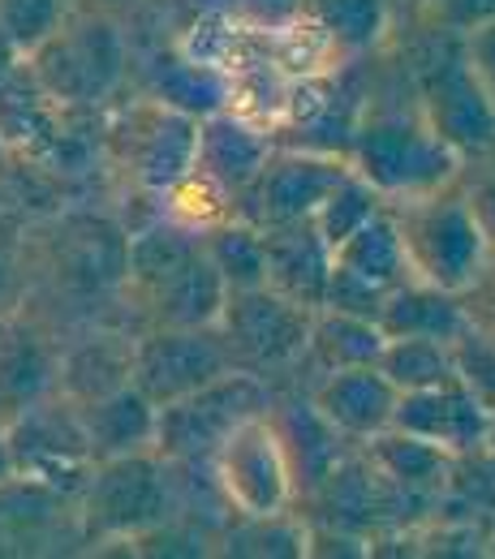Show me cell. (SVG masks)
Returning <instances> with one entry per match:
<instances>
[{
	"label": "cell",
	"instance_id": "15",
	"mask_svg": "<svg viewBox=\"0 0 495 559\" xmlns=\"http://www.w3.org/2000/svg\"><path fill=\"white\" fill-rule=\"evenodd\" d=\"M66 336L31 306L0 319V418L57 392Z\"/></svg>",
	"mask_w": 495,
	"mask_h": 559
},
{
	"label": "cell",
	"instance_id": "12",
	"mask_svg": "<svg viewBox=\"0 0 495 559\" xmlns=\"http://www.w3.org/2000/svg\"><path fill=\"white\" fill-rule=\"evenodd\" d=\"M276 388L255 370H228L215 383L160 405V435L155 452L168 461H212V452L246 418L272 409Z\"/></svg>",
	"mask_w": 495,
	"mask_h": 559
},
{
	"label": "cell",
	"instance_id": "41",
	"mask_svg": "<svg viewBox=\"0 0 495 559\" xmlns=\"http://www.w3.org/2000/svg\"><path fill=\"white\" fill-rule=\"evenodd\" d=\"M492 448H495V421H492Z\"/></svg>",
	"mask_w": 495,
	"mask_h": 559
},
{
	"label": "cell",
	"instance_id": "35",
	"mask_svg": "<svg viewBox=\"0 0 495 559\" xmlns=\"http://www.w3.org/2000/svg\"><path fill=\"white\" fill-rule=\"evenodd\" d=\"M465 52H470V66L479 70V78L487 82L495 99V17H483L474 31H465Z\"/></svg>",
	"mask_w": 495,
	"mask_h": 559
},
{
	"label": "cell",
	"instance_id": "32",
	"mask_svg": "<svg viewBox=\"0 0 495 559\" xmlns=\"http://www.w3.org/2000/svg\"><path fill=\"white\" fill-rule=\"evenodd\" d=\"M448 345H452L457 379H461L465 388H474V392L495 409V336L483 328V323L470 319Z\"/></svg>",
	"mask_w": 495,
	"mask_h": 559
},
{
	"label": "cell",
	"instance_id": "9",
	"mask_svg": "<svg viewBox=\"0 0 495 559\" xmlns=\"http://www.w3.org/2000/svg\"><path fill=\"white\" fill-rule=\"evenodd\" d=\"M215 490L233 516H276L297 503V474L272 409L246 418L212 452Z\"/></svg>",
	"mask_w": 495,
	"mask_h": 559
},
{
	"label": "cell",
	"instance_id": "23",
	"mask_svg": "<svg viewBox=\"0 0 495 559\" xmlns=\"http://www.w3.org/2000/svg\"><path fill=\"white\" fill-rule=\"evenodd\" d=\"M332 267L337 272H350L362 284L379 288V293H392L401 284L414 280L410 267V250H405V237H401V224L392 215V203L370 215L357 233H350L337 250H332Z\"/></svg>",
	"mask_w": 495,
	"mask_h": 559
},
{
	"label": "cell",
	"instance_id": "31",
	"mask_svg": "<svg viewBox=\"0 0 495 559\" xmlns=\"http://www.w3.org/2000/svg\"><path fill=\"white\" fill-rule=\"evenodd\" d=\"M73 0H0V35L26 57L39 39L57 31Z\"/></svg>",
	"mask_w": 495,
	"mask_h": 559
},
{
	"label": "cell",
	"instance_id": "40",
	"mask_svg": "<svg viewBox=\"0 0 495 559\" xmlns=\"http://www.w3.org/2000/svg\"><path fill=\"white\" fill-rule=\"evenodd\" d=\"M99 4H113V9H126L130 0H99Z\"/></svg>",
	"mask_w": 495,
	"mask_h": 559
},
{
	"label": "cell",
	"instance_id": "18",
	"mask_svg": "<svg viewBox=\"0 0 495 559\" xmlns=\"http://www.w3.org/2000/svg\"><path fill=\"white\" fill-rule=\"evenodd\" d=\"M272 151H276V134L268 126H259L255 117H246L237 108H220L199 121L195 173H203L212 186H220L237 203L255 186V177L263 173Z\"/></svg>",
	"mask_w": 495,
	"mask_h": 559
},
{
	"label": "cell",
	"instance_id": "22",
	"mask_svg": "<svg viewBox=\"0 0 495 559\" xmlns=\"http://www.w3.org/2000/svg\"><path fill=\"white\" fill-rule=\"evenodd\" d=\"M78 414H82V426H86V439H91L95 461L130 456V452L155 448V435H160V405L142 392L139 383H126V388H117V392L104 396V401L78 405Z\"/></svg>",
	"mask_w": 495,
	"mask_h": 559
},
{
	"label": "cell",
	"instance_id": "5",
	"mask_svg": "<svg viewBox=\"0 0 495 559\" xmlns=\"http://www.w3.org/2000/svg\"><path fill=\"white\" fill-rule=\"evenodd\" d=\"M350 159H354V173H362L388 203L457 186L470 168L461 159V151L426 121L419 95H410V99H370L366 95Z\"/></svg>",
	"mask_w": 495,
	"mask_h": 559
},
{
	"label": "cell",
	"instance_id": "14",
	"mask_svg": "<svg viewBox=\"0 0 495 559\" xmlns=\"http://www.w3.org/2000/svg\"><path fill=\"white\" fill-rule=\"evenodd\" d=\"M228 370H237V361H233V349H228L220 323L212 328H142L139 332L134 383L155 405H173V401L215 383Z\"/></svg>",
	"mask_w": 495,
	"mask_h": 559
},
{
	"label": "cell",
	"instance_id": "1",
	"mask_svg": "<svg viewBox=\"0 0 495 559\" xmlns=\"http://www.w3.org/2000/svg\"><path fill=\"white\" fill-rule=\"evenodd\" d=\"M22 246L31 276L26 306L52 319L61 336L126 319L130 228L113 207L73 199L44 219L22 224Z\"/></svg>",
	"mask_w": 495,
	"mask_h": 559
},
{
	"label": "cell",
	"instance_id": "20",
	"mask_svg": "<svg viewBox=\"0 0 495 559\" xmlns=\"http://www.w3.org/2000/svg\"><path fill=\"white\" fill-rule=\"evenodd\" d=\"M272 418L281 426L293 474H297V499L315 495L328 483V474L357 448L354 439H345L332 421L315 409V401L306 392L302 396H276L272 401Z\"/></svg>",
	"mask_w": 495,
	"mask_h": 559
},
{
	"label": "cell",
	"instance_id": "6",
	"mask_svg": "<svg viewBox=\"0 0 495 559\" xmlns=\"http://www.w3.org/2000/svg\"><path fill=\"white\" fill-rule=\"evenodd\" d=\"M177 487H181L177 465L168 456H160L155 448L95 461L91 478L82 483L78 503H73L78 538L99 551L130 547L146 530H155L181 512Z\"/></svg>",
	"mask_w": 495,
	"mask_h": 559
},
{
	"label": "cell",
	"instance_id": "38",
	"mask_svg": "<svg viewBox=\"0 0 495 559\" xmlns=\"http://www.w3.org/2000/svg\"><path fill=\"white\" fill-rule=\"evenodd\" d=\"M465 306H470V319L483 323V328L495 336V263L483 272V280L465 293Z\"/></svg>",
	"mask_w": 495,
	"mask_h": 559
},
{
	"label": "cell",
	"instance_id": "8",
	"mask_svg": "<svg viewBox=\"0 0 495 559\" xmlns=\"http://www.w3.org/2000/svg\"><path fill=\"white\" fill-rule=\"evenodd\" d=\"M414 95L426 121L461 151L465 164L495 155V99L470 66L465 35H435L414 57Z\"/></svg>",
	"mask_w": 495,
	"mask_h": 559
},
{
	"label": "cell",
	"instance_id": "17",
	"mask_svg": "<svg viewBox=\"0 0 495 559\" xmlns=\"http://www.w3.org/2000/svg\"><path fill=\"white\" fill-rule=\"evenodd\" d=\"M134 345L139 332L130 323H91L82 332H70L61 345L57 392L73 405H91L134 383Z\"/></svg>",
	"mask_w": 495,
	"mask_h": 559
},
{
	"label": "cell",
	"instance_id": "28",
	"mask_svg": "<svg viewBox=\"0 0 495 559\" xmlns=\"http://www.w3.org/2000/svg\"><path fill=\"white\" fill-rule=\"evenodd\" d=\"M203 237H208V254H212L220 280L228 284V293L268 284V237L259 224L233 215V219L208 228Z\"/></svg>",
	"mask_w": 495,
	"mask_h": 559
},
{
	"label": "cell",
	"instance_id": "10",
	"mask_svg": "<svg viewBox=\"0 0 495 559\" xmlns=\"http://www.w3.org/2000/svg\"><path fill=\"white\" fill-rule=\"evenodd\" d=\"M310 328H315V310L272 284L237 288L220 310V332L233 349L237 370H255L263 379L293 374L306 361Z\"/></svg>",
	"mask_w": 495,
	"mask_h": 559
},
{
	"label": "cell",
	"instance_id": "37",
	"mask_svg": "<svg viewBox=\"0 0 495 559\" xmlns=\"http://www.w3.org/2000/svg\"><path fill=\"white\" fill-rule=\"evenodd\" d=\"M302 0H241V17L255 26H284L297 17Z\"/></svg>",
	"mask_w": 495,
	"mask_h": 559
},
{
	"label": "cell",
	"instance_id": "27",
	"mask_svg": "<svg viewBox=\"0 0 495 559\" xmlns=\"http://www.w3.org/2000/svg\"><path fill=\"white\" fill-rule=\"evenodd\" d=\"M220 556H255V559H281V556H310V521L276 512V516H233V525L220 530L215 543Z\"/></svg>",
	"mask_w": 495,
	"mask_h": 559
},
{
	"label": "cell",
	"instance_id": "4",
	"mask_svg": "<svg viewBox=\"0 0 495 559\" xmlns=\"http://www.w3.org/2000/svg\"><path fill=\"white\" fill-rule=\"evenodd\" d=\"M22 61L61 104L104 112L134 78V44L121 22V9L99 0H73L57 31L39 39Z\"/></svg>",
	"mask_w": 495,
	"mask_h": 559
},
{
	"label": "cell",
	"instance_id": "7",
	"mask_svg": "<svg viewBox=\"0 0 495 559\" xmlns=\"http://www.w3.org/2000/svg\"><path fill=\"white\" fill-rule=\"evenodd\" d=\"M392 215L401 224L414 280L439 284V288L465 297L495 263L492 233L474 211L465 177L457 186L392 203Z\"/></svg>",
	"mask_w": 495,
	"mask_h": 559
},
{
	"label": "cell",
	"instance_id": "30",
	"mask_svg": "<svg viewBox=\"0 0 495 559\" xmlns=\"http://www.w3.org/2000/svg\"><path fill=\"white\" fill-rule=\"evenodd\" d=\"M388 207V199L362 177V173H350L337 190H332V199L319 207V215H315V224H319V233L328 237V246L337 250L350 233H357L370 215H379V211Z\"/></svg>",
	"mask_w": 495,
	"mask_h": 559
},
{
	"label": "cell",
	"instance_id": "21",
	"mask_svg": "<svg viewBox=\"0 0 495 559\" xmlns=\"http://www.w3.org/2000/svg\"><path fill=\"white\" fill-rule=\"evenodd\" d=\"M263 237H268V284L310 310H323L332 280V246L319 233V224L315 219L276 224L263 228Z\"/></svg>",
	"mask_w": 495,
	"mask_h": 559
},
{
	"label": "cell",
	"instance_id": "36",
	"mask_svg": "<svg viewBox=\"0 0 495 559\" xmlns=\"http://www.w3.org/2000/svg\"><path fill=\"white\" fill-rule=\"evenodd\" d=\"M483 164H487V168L479 173V181H470V177H465V190H470L474 211H479V219L487 224L492 246H495V155H492V159H483Z\"/></svg>",
	"mask_w": 495,
	"mask_h": 559
},
{
	"label": "cell",
	"instance_id": "33",
	"mask_svg": "<svg viewBox=\"0 0 495 559\" xmlns=\"http://www.w3.org/2000/svg\"><path fill=\"white\" fill-rule=\"evenodd\" d=\"M31 297V276H26V246H22V224L0 215V319L22 310Z\"/></svg>",
	"mask_w": 495,
	"mask_h": 559
},
{
	"label": "cell",
	"instance_id": "39",
	"mask_svg": "<svg viewBox=\"0 0 495 559\" xmlns=\"http://www.w3.org/2000/svg\"><path fill=\"white\" fill-rule=\"evenodd\" d=\"M13 478V456H9V443H4V426H0V487Z\"/></svg>",
	"mask_w": 495,
	"mask_h": 559
},
{
	"label": "cell",
	"instance_id": "25",
	"mask_svg": "<svg viewBox=\"0 0 495 559\" xmlns=\"http://www.w3.org/2000/svg\"><path fill=\"white\" fill-rule=\"evenodd\" d=\"M297 17H306L345 61H362L384 48L392 0H302Z\"/></svg>",
	"mask_w": 495,
	"mask_h": 559
},
{
	"label": "cell",
	"instance_id": "11",
	"mask_svg": "<svg viewBox=\"0 0 495 559\" xmlns=\"http://www.w3.org/2000/svg\"><path fill=\"white\" fill-rule=\"evenodd\" d=\"M4 443L17 478L61 490L78 503V490L95 469V452L73 401H66L61 392L31 401L4 421Z\"/></svg>",
	"mask_w": 495,
	"mask_h": 559
},
{
	"label": "cell",
	"instance_id": "16",
	"mask_svg": "<svg viewBox=\"0 0 495 559\" xmlns=\"http://www.w3.org/2000/svg\"><path fill=\"white\" fill-rule=\"evenodd\" d=\"M492 421L495 409L461 379H448L439 388H423V392H401L397 401V430H410L426 443L465 456L492 443Z\"/></svg>",
	"mask_w": 495,
	"mask_h": 559
},
{
	"label": "cell",
	"instance_id": "34",
	"mask_svg": "<svg viewBox=\"0 0 495 559\" xmlns=\"http://www.w3.org/2000/svg\"><path fill=\"white\" fill-rule=\"evenodd\" d=\"M220 13H241V0H164V17H168V35H181L208 17H220Z\"/></svg>",
	"mask_w": 495,
	"mask_h": 559
},
{
	"label": "cell",
	"instance_id": "29",
	"mask_svg": "<svg viewBox=\"0 0 495 559\" xmlns=\"http://www.w3.org/2000/svg\"><path fill=\"white\" fill-rule=\"evenodd\" d=\"M379 370L392 379L397 392H423L457 379L452 345L435 336H388V345L379 353Z\"/></svg>",
	"mask_w": 495,
	"mask_h": 559
},
{
	"label": "cell",
	"instance_id": "24",
	"mask_svg": "<svg viewBox=\"0 0 495 559\" xmlns=\"http://www.w3.org/2000/svg\"><path fill=\"white\" fill-rule=\"evenodd\" d=\"M470 323V306L461 293H448L439 284L410 280L401 288L388 293L379 328L388 336H435V341H452L461 328Z\"/></svg>",
	"mask_w": 495,
	"mask_h": 559
},
{
	"label": "cell",
	"instance_id": "2",
	"mask_svg": "<svg viewBox=\"0 0 495 559\" xmlns=\"http://www.w3.org/2000/svg\"><path fill=\"white\" fill-rule=\"evenodd\" d=\"M228 301L203 228L155 215L130 233L126 267V323L142 328H212Z\"/></svg>",
	"mask_w": 495,
	"mask_h": 559
},
{
	"label": "cell",
	"instance_id": "26",
	"mask_svg": "<svg viewBox=\"0 0 495 559\" xmlns=\"http://www.w3.org/2000/svg\"><path fill=\"white\" fill-rule=\"evenodd\" d=\"M388 345V332L375 319L345 314V310H315L310 328V349L302 366H315L319 374L328 370H350V366H379V353Z\"/></svg>",
	"mask_w": 495,
	"mask_h": 559
},
{
	"label": "cell",
	"instance_id": "19",
	"mask_svg": "<svg viewBox=\"0 0 495 559\" xmlns=\"http://www.w3.org/2000/svg\"><path fill=\"white\" fill-rule=\"evenodd\" d=\"M306 396L315 401V409L332 421L345 439L370 443L375 435L392 430L397 421V401L401 392L392 388V379L379 366H350V370H328L319 374Z\"/></svg>",
	"mask_w": 495,
	"mask_h": 559
},
{
	"label": "cell",
	"instance_id": "3",
	"mask_svg": "<svg viewBox=\"0 0 495 559\" xmlns=\"http://www.w3.org/2000/svg\"><path fill=\"white\" fill-rule=\"evenodd\" d=\"M199 121L195 112L151 95H117L104 108V173L121 199H151L164 207V194L195 173L199 159Z\"/></svg>",
	"mask_w": 495,
	"mask_h": 559
},
{
	"label": "cell",
	"instance_id": "13",
	"mask_svg": "<svg viewBox=\"0 0 495 559\" xmlns=\"http://www.w3.org/2000/svg\"><path fill=\"white\" fill-rule=\"evenodd\" d=\"M350 173H354L350 155L310 151V146H281L276 142V151L263 164V173L255 177V186L237 199V215L259 224V228L315 219L319 207L332 199V190Z\"/></svg>",
	"mask_w": 495,
	"mask_h": 559
}]
</instances>
